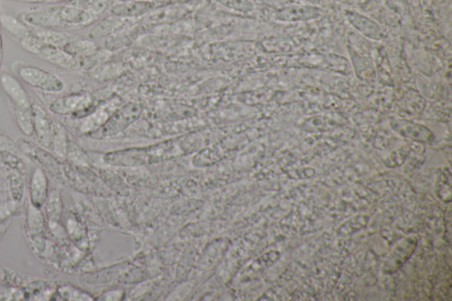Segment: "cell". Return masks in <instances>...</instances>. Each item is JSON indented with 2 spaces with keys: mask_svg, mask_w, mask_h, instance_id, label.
Instances as JSON below:
<instances>
[{
  "mask_svg": "<svg viewBox=\"0 0 452 301\" xmlns=\"http://www.w3.org/2000/svg\"><path fill=\"white\" fill-rule=\"evenodd\" d=\"M197 143L194 136H184L146 148L111 152L106 155L104 161L110 165L124 166L157 164L190 153L194 150Z\"/></svg>",
  "mask_w": 452,
  "mask_h": 301,
  "instance_id": "6da1fadb",
  "label": "cell"
},
{
  "mask_svg": "<svg viewBox=\"0 0 452 301\" xmlns=\"http://www.w3.org/2000/svg\"><path fill=\"white\" fill-rule=\"evenodd\" d=\"M0 83L12 105L14 119L21 131L26 136H33L32 102L27 90L19 80L9 72H2L0 75Z\"/></svg>",
  "mask_w": 452,
  "mask_h": 301,
  "instance_id": "7a4b0ae2",
  "label": "cell"
},
{
  "mask_svg": "<svg viewBox=\"0 0 452 301\" xmlns=\"http://www.w3.org/2000/svg\"><path fill=\"white\" fill-rule=\"evenodd\" d=\"M13 71L32 88L47 94H59L65 89V82L59 75L38 67L14 61Z\"/></svg>",
  "mask_w": 452,
  "mask_h": 301,
  "instance_id": "3957f363",
  "label": "cell"
},
{
  "mask_svg": "<svg viewBox=\"0 0 452 301\" xmlns=\"http://www.w3.org/2000/svg\"><path fill=\"white\" fill-rule=\"evenodd\" d=\"M17 144L23 155H26L28 159L37 164L40 168L48 173L56 182L66 186L67 182L66 180H65L62 162L52 152H50L48 148L35 143L33 141L25 139V138L18 139Z\"/></svg>",
  "mask_w": 452,
  "mask_h": 301,
  "instance_id": "277c9868",
  "label": "cell"
},
{
  "mask_svg": "<svg viewBox=\"0 0 452 301\" xmlns=\"http://www.w3.org/2000/svg\"><path fill=\"white\" fill-rule=\"evenodd\" d=\"M143 107L138 102H129L110 116L99 128L90 133L89 136L96 139L111 137L124 131L142 115Z\"/></svg>",
  "mask_w": 452,
  "mask_h": 301,
  "instance_id": "5b68a950",
  "label": "cell"
},
{
  "mask_svg": "<svg viewBox=\"0 0 452 301\" xmlns=\"http://www.w3.org/2000/svg\"><path fill=\"white\" fill-rule=\"evenodd\" d=\"M25 235L35 255L38 257L45 249L48 235L46 231V220L41 209L35 208L31 202L26 206V220L24 224Z\"/></svg>",
  "mask_w": 452,
  "mask_h": 301,
  "instance_id": "8992f818",
  "label": "cell"
},
{
  "mask_svg": "<svg viewBox=\"0 0 452 301\" xmlns=\"http://www.w3.org/2000/svg\"><path fill=\"white\" fill-rule=\"evenodd\" d=\"M48 10L56 17L62 28L86 27L95 21L96 16L89 10L73 4L54 5Z\"/></svg>",
  "mask_w": 452,
  "mask_h": 301,
  "instance_id": "52a82bcc",
  "label": "cell"
},
{
  "mask_svg": "<svg viewBox=\"0 0 452 301\" xmlns=\"http://www.w3.org/2000/svg\"><path fill=\"white\" fill-rule=\"evenodd\" d=\"M157 5L150 0H129L116 4L110 9L111 16L121 18V19H132L148 16L155 9Z\"/></svg>",
  "mask_w": 452,
  "mask_h": 301,
  "instance_id": "ba28073f",
  "label": "cell"
},
{
  "mask_svg": "<svg viewBox=\"0 0 452 301\" xmlns=\"http://www.w3.org/2000/svg\"><path fill=\"white\" fill-rule=\"evenodd\" d=\"M32 122L34 136L41 146L50 148L53 121L41 104L32 103Z\"/></svg>",
  "mask_w": 452,
  "mask_h": 301,
  "instance_id": "9c48e42d",
  "label": "cell"
},
{
  "mask_svg": "<svg viewBox=\"0 0 452 301\" xmlns=\"http://www.w3.org/2000/svg\"><path fill=\"white\" fill-rule=\"evenodd\" d=\"M390 126L399 136L407 139L419 141V143H430L434 140V134L426 126L406 119H392Z\"/></svg>",
  "mask_w": 452,
  "mask_h": 301,
  "instance_id": "30bf717a",
  "label": "cell"
},
{
  "mask_svg": "<svg viewBox=\"0 0 452 301\" xmlns=\"http://www.w3.org/2000/svg\"><path fill=\"white\" fill-rule=\"evenodd\" d=\"M38 57L47 62L66 68L67 70H79V60L68 55L59 47L48 45V43H45V45L40 50Z\"/></svg>",
  "mask_w": 452,
  "mask_h": 301,
  "instance_id": "8fae6325",
  "label": "cell"
},
{
  "mask_svg": "<svg viewBox=\"0 0 452 301\" xmlns=\"http://www.w3.org/2000/svg\"><path fill=\"white\" fill-rule=\"evenodd\" d=\"M17 18L31 28L57 30V28H62L56 17L48 9L24 11L18 14Z\"/></svg>",
  "mask_w": 452,
  "mask_h": 301,
  "instance_id": "7c38bea8",
  "label": "cell"
},
{
  "mask_svg": "<svg viewBox=\"0 0 452 301\" xmlns=\"http://www.w3.org/2000/svg\"><path fill=\"white\" fill-rule=\"evenodd\" d=\"M49 180L42 168H35L30 181V202L35 208L42 209L49 194Z\"/></svg>",
  "mask_w": 452,
  "mask_h": 301,
  "instance_id": "4fadbf2b",
  "label": "cell"
},
{
  "mask_svg": "<svg viewBox=\"0 0 452 301\" xmlns=\"http://www.w3.org/2000/svg\"><path fill=\"white\" fill-rule=\"evenodd\" d=\"M319 7L309 5H292L282 7L275 13L276 19L281 21H299L316 19L321 16Z\"/></svg>",
  "mask_w": 452,
  "mask_h": 301,
  "instance_id": "5bb4252c",
  "label": "cell"
},
{
  "mask_svg": "<svg viewBox=\"0 0 452 301\" xmlns=\"http://www.w3.org/2000/svg\"><path fill=\"white\" fill-rule=\"evenodd\" d=\"M346 16L349 23L355 28L361 34L368 38L380 40L382 38L383 31L375 21L368 19L363 14L354 12V11H346Z\"/></svg>",
  "mask_w": 452,
  "mask_h": 301,
  "instance_id": "9a60e30c",
  "label": "cell"
},
{
  "mask_svg": "<svg viewBox=\"0 0 452 301\" xmlns=\"http://www.w3.org/2000/svg\"><path fill=\"white\" fill-rule=\"evenodd\" d=\"M57 284L54 281L31 280L24 285L28 300H52Z\"/></svg>",
  "mask_w": 452,
  "mask_h": 301,
  "instance_id": "2e32d148",
  "label": "cell"
},
{
  "mask_svg": "<svg viewBox=\"0 0 452 301\" xmlns=\"http://www.w3.org/2000/svg\"><path fill=\"white\" fill-rule=\"evenodd\" d=\"M125 19H121V18L111 16L110 14V16L104 18L103 20L93 25L89 31V38L90 40H99L108 38V36L114 35L117 31L121 30L123 25L125 24Z\"/></svg>",
  "mask_w": 452,
  "mask_h": 301,
  "instance_id": "e0dca14e",
  "label": "cell"
},
{
  "mask_svg": "<svg viewBox=\"0 0 452 301\" xmlns=\"http://www.w3.org/2000/svg\"><path fill=\"white\" fill-rule=\"evenodd\" d=\"M70 136L62 123L53 121L49 150L60 159H66Z\"/></svg>",
  "mask_w": 452,
  "mask_h": 301,
  "instance_id": "ac0fdd59",
  "label": "cell"
},
{
  "mask_svg": "<svg viewBox=\"0 0 452 301\" xmlns=\"http://www.w3.org/2000/svg\"><path fill=\"white\" fill-rule=\"evenodd\" d=\"M85 94L72 93L68 95L57 97L49 105V110L52 114L66 116L72 115L78 108L79 104L84 99Z\"/></svg>",
  "mask_w": 452,
  "mask_h": 301,
  "instance_id": "d6986e66",
  "label": "cell"
},
{
  "mask_svg": "<svg viewBox=\"0 0 452 301\" xmlns=\"http://www.w3.org/2000/svg\"><path fill=\"white\" fill-rule=\"evenodd\" d=\"M61 49L68 55L78 60L85 59L97 52V46L92 40L75 38V36Z\"/></svg>",
  "mask_w": 452,
  "mask_h": 301,
  "instance_id": "ffe728a7",
  "label": "cell"
},
{
  "mask_svg": "<svg viewBox=\"0 0 452 301\" xmlns=\"http://www.w3.org/2000/svg\"><path fill=\"white\" fill-rule=\"evenodd\" d=\"M52 300L85 301L94 300V298L89 292L83 291L77 286L71 285L70 283H64V284H57L55 295H53Z\"/></svg>",
  "mask_w": 452,
  "mask_h": 301,
  "instance_id": "44dd1931",
  "label": "cell"
},
{
  "mask_svg": "<svg viewBox=\"0 0 452 301\" xmlns=\"http://www.w3.org/2000/svg\"><path fill=\"white\" fill-rule=\"evenodd\" d=\"M0 165L3 170H13L23 174V176H26L28 173V165L23 155L9 150H0Z\"/></svg>",
  "mask_w": 452,
  "mask_h": 301,
  "instance_id": "7402d4cb",
  "label": "cell"
},
{
  "mask_svg": "<svg viewBox=\"0 0 452 301\" xmlns=\"http://www.w3.org/2000/svg\"><path fill=\"white\" fill-rule=\"evenodd\" d=\"M33 33L43 43L62 48L67 42H70L73 35L67 32L57 31V30H46V28H32Z\"/></svg>",
  "mask_w": 452,
  "mask_h": 301,
  "instance_id": "603a6c76",
  "label": "cell"
},
{
  "mask_svg": "<svg viewBox=\"0 0 452 301\" xmlns=\"http://www.w3.org/2000/svg\"><path fill=\"white\" fill-rule=\"evenodd\" d=\"M7 177V190L9 191L12 200L18 203H21L24 197L25 190V176L13 170H5Z\"/></svg>",
  "mask_w": 452,
  "mask_h": 301,
  "instance_id": "cb8c5ba5",
  "label": "cell"
},
{
  "mask_svg": "<svg viewBox=\"0 0 452 301\" xmlns=\"http://www.w3.org/2000/svg\"><path fill=\"white\" fill-rule=\"evenodd\" d=\"M1 24L18 41L30 35L32 31L31 28L27 26L17 17L9 16V14L1 16Z\"/></svg>",
  "mask_w": 452,
  "mask_h": 301,
  "instance_id": "d4e9b609",
  "label": "cell"
},
{
  "mask_svg": "<svg viewBox=\"0 0 452 301\" xmlns=\"http://www.w3.org/2000/svg\"><path fill=\"white\" fill-rule=\"evenodd\" d=\"M187 9L182 6H171L162 7L160 9H154L148 14V20L152 23H159V21H167L178 19L187 13Z\"/></svg>",
  "mask_w": 452,
  "mask_h": 301,
  "instance_id": "484cf974",
  "label": "cell"
},
{
  "mask_svg": "<svg viewBox=\"0 0 452 301\" xmlns=\"http://www.w3.org/2000/svg\"><path fill=\"white\" fill-rule=\"evenodd\" d=\"M143 31H144L143 27H138L133 28L132 31L126 32L124 35H119L117 38H111L107 40L106 47L109 50H114L128 45L142 34Z\"/></svg>",
  "mask_w": 452,
  "mask_h": 301,
  "instance_id": "4316f807",
  "label": "cell"
},
{
  "mask_svg": "<svg viewBox=\"0 0 452 301\" xmlns=\"http://www.w3.org/2000/svg\"><path fill=\"white\" fill-rule=\"evenodd\" d=\"M220 5L226 9L242 13H249L255 9L251 0H216Z\"/></svg>",
  "mask_w": 452,
  "mask_h": 301,
  "instance_id": "83f0119b",
  "label": "cell"
},
{
  "mask_svg": "<svg viewBox=\"0 0 452 301\" xmlns=\"http://www.w3.org/2000/svg\"><path fill=\"white\" fill-rule=\"evenodd\" d=\"M19 43L23 50L35 56L38 55L40 50H41L43 45H45V43H43L42 40H40L38 36L33 33V31H31L30 35L21 39Z\"/></svg>",
  "mask_w": 452,
  "mask_h": 301,
  "instance_id": "f1b7e54d",
  "label": "cell"
},
{
  "mask_svg": "<svg viewBox=\"0 0 452 301\" xmlns=\"http://www.w3.org/2000/svg\"><path fill=\"white\" fill-rule=\"evenodd\" d=\"M21 203H18L13 200L4 203L0 205V223L4 222L10 217L16 215L19 212Z\"/></svg>",
  "mask_w": 452,
  "mask_h": 301,
  "instance_id": "f546056e",
  "label": "cell"
},
{
  "mask_svg": "<svg viewBox=\"0 0 452 301\" xmlns=\"http://www.w3.org/2000/svg\"><path fill=\"white\" fill-rule=\"evenodd\" d=\"M110 0H89L88 10L97 16L106 10Z\"/></svg>",
  "mask_w": 452,
  "mask_h": 301,
  "instance_id": "4dcf8cb0",
  "label": "cell"
},
{
  "mask_svg": "<svg viewBox=\"0 0 452 301\" xmlns=\"http://www.w3.org/2000/svg\"><path fill=\"white\" fill-rule=\"evenodd\" d=\"M7 177L6 174L4 172V170H0V191L7 190Z\"/></svg>",
  "mask_w": 452,
  "mask_h": 301,
  "instance_id": "1f68e13d",
  "label": "cell"
},
{
  "mask_svg": "<svg viewBox=\"0 0 452 301\" xmlns=\"http://www.w3.org/2000/svg\"><path fill=\"white\" fill-rule=\"evenodd\" d=\"M10 222L11 219H7L4 221V222L0 223V239L3 237L4 234H5L7 228L9 226Z\"/></svg>",
  "mask_w": 452,
  "mask_h": 301,
  "instance_id": "d6a6232c",
  "label": "cell"
},
{
  "mask_svg": "<svg viewBox=\"0 0 452 301\" xmlns=\"http://www.w3.org/2000/svg\"><path fill=\"white\" fill-rule=\"evenodd\" d=\"M2 47H3V40L1 33H0V56H1L2 53Z\"/></svg>",
  "mask_w": 452,
  "mask_h": 301,
  "instance_id": "836d02e7",
  "label": "cell"
},
{
  "mask_svg": "<svg viewBox=\"0 0 452 301\" xmlns=\"http://www.w3.org/2000/svg\"><path fill=\"white\" fill-rule=\"evenodd\" d=\"M1 204H2V199H1V197H0V205Z\"/></svg>",
  "mask_w": 452,
  "mask_h": 301,
  "instance_id": "e575fe53",
  "label": "cell"
},
{
  "mask_svg": "<svg viewBox=\"0 0 452 301\" xmlns=\"http://www.w3.org/2000/svg\"><path fill=\"white\" fill-rule=\"evenodd\" d=\"M0 25H1V16H0Z\"/></svg>",
  "mask_w": 452,
  "mask_h": 301,
  "instance_id": "d590c367",
  "label": "cell"
},
{
  "mask_svg": "<svg viewBox=\"0 0 452 301\" xmlns=\"http://www.w3.org/2000/svg\"><path fill=\"white\" fill-rule=\"evenodd\" d=\"M18 1H23V0H18Z\"/></svg>",
  "mask_w": 452,
  "mask_h": 301,
  "instance_id": "8d00e7d4",
  "label": "cell"
}]
</instances>
